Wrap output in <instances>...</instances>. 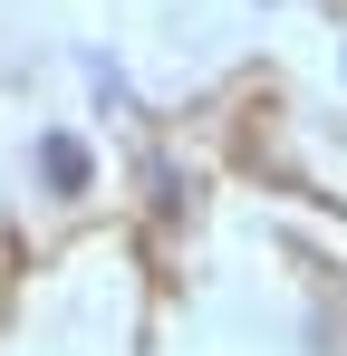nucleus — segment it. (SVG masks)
I'll return each instance as SVG.
<instances>
[{
    "instance_id": "f257e3e1",
    "label": "nucleus",
    "mask_w": 347,
    "mask_h": 356,
    "mask_svg": "<svg viewBox=\"0 0 347 356\" xmlns=\"http://www.w3.org/2000/svg\"><path fill=\"white\" fill-rule=\"evenodd\" d=\"M29 154H39V183H49L58 202H77V193H97V154H87V145H77L68 125H49V135H39Z\"/></svg>"
},
{
    "instance_id": "f03ea898",
    "label": "nucleus",
    "mask_w": 347,
    "mask_h": 356,
    "mask_svg": "<svg viewBox=\"0 0 347 356\" xmlns=\"http://www.w3.org/2000/svg\"><path fill=\"white\" fill-rule=\"evenodd\" d=\"M338 87H347V49H338Z\"/></svg>"
}]
</instances>
